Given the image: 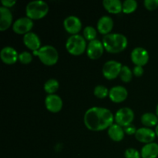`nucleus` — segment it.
Masks as SVG:
<instances>
[{"mask_svg": "<svg viewBox=\"0 0 158 158\" xmlns=\"http://www.w3.org/2000/svg\"><path fill=\"white\" fill-rule=\"evenodd\" d=\"M97 31L92 26H86L83 30V37L86 40L91 42L96 40Z\"/></svg>", "mask_w": 158, "mask_h": 158, "instance_id": "a878e982", "label": "nucleus"}, {"mask_svg": "<svg viewBox=\"0 0 158 158\" xmlns=\"http://www.w3.org/2000/svg\"><path fill=\"white\" fill-rule=\"evenodd\" d=\"M125 158H140L141 155L137 150L134 148H128L124 153Z\"/></svg>", "mask_w": 158, "mask_h": 158, "instance_id": "c85d7f7f", "label": "nucleus"}, {"mask_svg": "<svg viewBox=\"0 0 158 158\" xmlns=\"http://www.w3.org/2000/svg\"><path fill=\"white\" fill-rule=\"evenodd\" d=\"M133 71L127 66H123L120 73V77L123 83H129L132 80Z\"/></svg>", "mask_w": 158, "mask_h": 158, "instance_id": "393cba45", "label": "nucleus"}, {"mask_svg": "<svg viewBox=\"0 0 158 158\" xmlns=\"http://www.w3.org/2000/svg\"><path fill=\"white\" fill-rule=\"evenodd\" d=\"M1 60L5 64L12 65L19 60V54L14 48L11 46H6L0 52Z\"/></svg>", "mask_w": 158, "mask_h": 158, "instance_id": "2eb2a0df", "label": "nucleus"}, {"mask_svg": "<svg viewBox=\"0 0 158 158\" xmlns=\"http://www.w3.org/2000/svg\"><path fill=\"white\" fill-rule=\"evenodd\" d=\"M26 17L32 20L41 19L49 12V6L44 1H32L26 8Z\"/></svg>", "mask_w": 158, "mask_h": 158, "instance_id": "7ed1b4c3", "label": "nucleus"}, {"mask_svg": "<svg viewBox=\"0 0 158 158\" xmlns=\"http://www.w3.org/2000/svg\"><path fill=\"white\" fill-rule=\"evenodd\" d=\"M137 8V2L135 0H126L123 2L122 12L125 14H131L134 12Z\"/></svg>", "mask_w": 158, "mask_h": 158, "instance_id": "b1692460", "label": "nucleus"}, {"mask_svg": "<svg viewBox=\"0 0 158 158\" xmlns=\"http://www.w3.org/2000/svg\"><path fill=\"white\" fill-rule=\"evenodd\" d=\"M105 50L110 53H119L123 52L127 46V39L120 33H110L103 39Z\"/></svg>", "mask_w": 158, "mask_h": 158, "instance_id": "f03ea898", "label": "nucleus"}, {"mask_svg": "<svg viewBox=\"0 0 158 158\" xmlns=\"http://www.w3.org/2000/svg\"><path fill=\"white\" fill-rule=\"evenodd\" d=\"M155 133H156V135H157V137H158V124L157 125V127H156L155 128Z\"/></svg>", "mask_w": 158, "mask_h": 158, "instance_id": "72a5a7b5", "label": "nucleus"}, {"mask_svg": "<svg viewBox=\"0 0 158 158\" xmlns=\"http://www.w3.org/2000/svg\"><path fill=\"white\" fill-rule=\"evenodd\" d=\"M85 126L92 131H102L109 129L114 124V117L110 110L94 106L86 111L83 117Z\"/></svg>", "mask_w": 158, "mask_h": 158, "instance_id": "f257e3e1", "label": "nucleus"}, {"mask_svg": "<svg viewBox=\"0 0 158 158\" xmlns=\"http://www.w3.org/2000/svg\"><path fill=\"white\" fill-rule=\"evenodd\" d=\"M23 43H24L25 46L28 48V49H31L33 51H36L41 48V41H40V38L38 35L34 32H30L29 33L26 34L23 36Z\"/></svg>", "mask_w": 158, "mask_h": 158, "instance_id": "dca6fc26", "label": "nucleus"}, {"mask_svg": "<svg viewBox=\"0 0 158 158\" xmlns=\"http://www.w3.org/2000/svg\"><path fill=\"white\" fill-rule=\"evenodd\" d=\"M33 27V22L28 17H22L18 19L12 24V29L14 32L19 35H26L30 32Z\"/></svg>", "mask_w": 158, "mask_h": 158, "instance_id": "6e6552de", "label": "nucleus"}, {"mask_svg": "<svg viewBox=\"0 0 158 158\" xmlns=\"http://www.w3.org/2000/svg\"><path fill=\"white\" fill-rule=\"evenodd\" d=\"M64 29L68 33L73 35H77L78 32L81 30L82 23L80 19L74 15H70L65 19L63 22Z\"/></svg>", "mask_w": 158, "mask_h": 158, "instance_id": "9b49d317", "label": "nucleus"}, {"mask_svg": "<svg viewBox=\"0 0 158 158\" xmlns=\"http://www.w3.org/2000/svg\"><path fill=\"white\" fill-rule=\"evenodd\" d=\"M122 66H122L121 63L115 61V60L107 61L103 65V69H102L103 77L109 80H114L118 76H120Z\"/></svg>", "mask_w": 158, "mask_h": 158, "instance_id": "0eeeda50", "label": "nucleus"}, {"mask_svg": "<svg viewBox=\"0 0 158 158\" xmlns=\"http://www.w3.org/2000/svg\"><path fill=\"white\" fill-rule=\"evenodd\" d=\"M19 60L23 64H29L32 60V56L30 52H23L19 54Z\"/></svg>", "mask_w": 158, "mask_h": 158, "instance_id": "cd10ccee", "label": "nucleus"}, {"mask_svg": "<svg viewBox=\"0 0 158 158\" xmlns=\"http://www.w3.org/2000/svg\"><path fill=\"white\" fill-rule=\"evenodd\" d=\"M103 6L108 12L111 14H118L122 12L123 2L120 0H104Z\"/></svg>", "mask_w": 158, "mask_h": 158, "instance_id": "412c9836", "label": "nucleus"}, {"mask_svg": "<svg viewBox=\"0 0 158 158\" xmlns=\"http://www.w3.org/2000/svg\"><path fill=\"white\" fill-rule=\"evenodd\" d=\"M156 115H157L158 117V104L157 105V108H156Z\"/></svg>", "mask_w": 158, "mask_h": 158, "instance_id": "f704fd0d", "label": "nucleus"}, {"mask_svg": "<svg viewBox=\"0 0 158 158\" xmlns=\"http://www.w3.org/2000/svg\"><path fill=\"white\" fill-rule=\"evenodd\" d=\"M143 4L148 10L154 11L158 8V0H145Z\"/></svg>", "mask_w": 158, "mask_h": 158, "instance_id": "c756f323", "label": "nucleus"}, {"mask_svg": "<svg viewBox=\"0 0 158 158\" xmlns=\"http://www.w3.org/2000/svg\"><path fill=\"white\" fill-rule=\"evenodd\" d=\"M131 58L135 66L143 67L149 61V53L144 48L137 47L131 52Z\"/></svg>", "mask_w": 158, "mask_h": 158, "instance_id": "9d476101", "label": "nucleus"}, {"mask_svg": "<svg viewBox=\"0 0 158 158\" xmlns=\"http://www.w3.org/2000/svg\"><path fill=\"white\" fill-rule=\"evenodd\" d=\"M123 130H124V132L127 134H128V135H133V134L135 135L136 132H137V129L133 125H130V126L126 127L123 128Z\"/></svg>", "mask_w": 158, "mask_h": 158, "instance_id": "2f4dec72", "label": "nucleus"}, {"mask_svg": "<svg viewBox=\"0 0 158 158\" xmlns=\"http://www.w3.org/2000/svg\"><path fill=\"white\" fill-rule=\"evenodd\" d=\"M43 87H44V90L49 95L55 94V93L58 90L59 87H60V83L55 79H49L45 83Z\"/></svg>", "mask_w": 158, "mask_h": 158, "instance_id": "5701e85b", "label": "nucleus"}, {"mask_svg": "<svg viewBox=\"0 0 158 158\" xmlns=\"http://www.w3.org/2000/svg\"><path fill=\"white\" fill-rule=\"evenodd\" d=\"M156 133L155 131H153L152 129L148 127H141L137 130V132L135 134V138L140 143H153L155 140Z\"/></svg>", "mask_w": 158, "mask_h": 158, "instance_id": "f8f14e48", "label": "nucleus"}, {"mask_svg": "<svg viewBox=\"0 0 158 158\" xmlns=\"http://www.w3.org/2000/svg\"><path fill=\"white\" fill-rule=\"evenodd\" d=\"M134 111L129 107L120 108L114 116V121L122 127H126L131 125V123L134 121Z\"/></svg>", "mask_w": 158, "mask_h": 158, "instance_id": "423d86ee", "label": "nucleus"}, {"mask_svg": "<svg viewBox=\"0 0 158 158\" xmlns=\"http://www.w3.org/2000/svg\"><path fill=\"white\" fill-rule=\"evenodd\" d=\"M141 122L145 127H152L158 124V117L153 113H146L141 117Z\"/></svg>", "mask_w": 158, "mask_h": 158, "instance_id": "4be33fe9", "label": "nucleus"}, {"mask_svg": "<svg viewBox=\"0 0 158 158\" xmlns=\"http://www.w3.org/2000/svg\"><path fill=\"white\" fill-rule=\"evenodd\" d=\"M86 43L84 37L79 35H73L67 40L66 49L73 56H80L86 51Z\"/></svg>", "mask_w": 158, "mask_h": 158, "instance_id": "39448f33", "label": "nucleus"}, {"mask_svg": "<svg viewBox=\"0 0 158 158\" xmlns=\"http://www.w3.org/2000/svg\"><path fill=\"white\" fill-rule=\"evenodd\" d=\"M107 133L110 138L115 142H120L124 138V130L117 123H114L112 126L110 127Z\"/></svg>", "mask_w": 158, "mask_h": 158, "instance_id": "6ab92c4d", "label": "nucleus"}, {"mask_svg": "<svg viewBox=\"0 0 158 158\" xmlns=\"http://www.w3.org/2000/svg\"><path fill=\"white\" fill-rule=\"evenodd\" d=\"M133 74L137 77H141V76H143V67H142V66H134V69H133Z\"/></svg>", "mask_w": 158, "mask_h": 158, "instance_id": "7c9ffc66", "label": "nucleus"}, {"mask_svg": "<svg viewBox=\"0 0 158 158\" xmlns=\"http://www.w3.org/2000/svg\"><path fill=\"white\" fill-rule=\"evenodd\" d=\"M114 28V21L107 15H103L99 19L97 23V30L103 35H108L110 33Z\"/></svg>", "mask_w": 158, "mask_h": 158, "instance_id": "f3484780", "label": "nucleus"}, {"mask_svg": "<svg viewBox=\"0 0 158 158\" xmlns=\"http://www.w3.org/2000/svg\"><path fill=\"white\" fill-rule=\"evenodd\" d=\"M104 49L103 43H101L100 40H93L88 43L87 48H86V54L91 60H98L103 56Z\"/></svg>", "mask_w": 158, "mask_h": 158, "instance_id": "1a4fd4ad", "label": "nucleus"}, {"mask_svg": "<svg viewBox=\"0 0 158 158\" xmlns=\"http://www.w3.org/2000/svg\"><path fill=\"white\" fill-rule=\"evenodd\" d=\"M109 91L106 87L103 85H98L94 88V94L96 97L99 99H103L109 96Z\"/></svg>", "mask_w": 158, "mask_h": 158, "instance_id": "bb28decb", "label": "nucleus"}, {"mask_svg": "<svg viewBox=\"0 0 158 158\" xmlns=\"http://www.w3.org/2000/svg\"><path fill=\"white\" fill-rule=\"evenodd\" d=\"M1 3L3 7L9 9V8L12 7L16 3V2L15 0H2Z\"/></svg>", "mask_w": 158, "mask_h": 158, "instance_id": "473e14b6", "label": "nucleus"}, {"mask_svg": "<svg viewBox=\"0 0 158 158\" xmlns=\"http://www.w3.org/2000/svg\"><path fill=\"white\" fill-rule=\"evenodd\" d=\"M140 155L142 158H157L158 157V143H150L142 148Z\"/></svg>", "mask_w": 158, "mask_h": 158, "instance_id": "aec40b11", "label": "nucleus"}, {"mask_svg": "<svg viewBox=\"0 0 158 158\" xmlns=\"http://www.w3.org/2000/svg\"><path fill=\"white\" fill-rule=\"evenodd\" d=\"M32 54L35 56H38L42 63L46 66H53L59 60V53L56 49L49 45L43 46L38 50L33 51Z\"/></svg>", "mask_w": 158, "mask_h": 158, "instance_id": "20e7f679", "label": "nucleus"}, {"mask_svg": "<svg viewBox=\"0 0 158 158\" xmlns=\"http://www.w3.org/2000/svg\"><path fill=\"white\" fill-rule=\"evenodd\" d=\"M128 92L125 87L122 86H116L111 88L109 91V97L114 103H120L125 101L127 98Z\"/></svg>", "mask_w": 158, "mask_h": 158, "instance_id": "4468645a", "label": "nucleus"}, {"mask_svg": "<svg viewBox=\"0 0 158 158\" xmlns=\"http://www.w3.org/2000/svg\"><path fill=\"white\" fill-rule=\"evenodd\" d=\"M12 23V14L9 9L2 6L0 8V31L6 30Z\"/></svg>", "mask_w": 158, "mask_h": 158, "instance_id": "a211bd4d", "label": "nucleus"}, {"mask_svg": "<svg viewBox=\"0 0 158 158\" xmlns=\"http://www.w3.org/2000/svg\"><path fill=\"white\" fill-rule=\"evenodd\" d=\"M45 105L49 112L56 114L60 112L63 108V100L56 94H50L46 97Z\"/></svg>", "mask_w": 158, "mask_h": 158, "instance_id": "ddd939ff", "label": "nucleus"}]
</instances>
